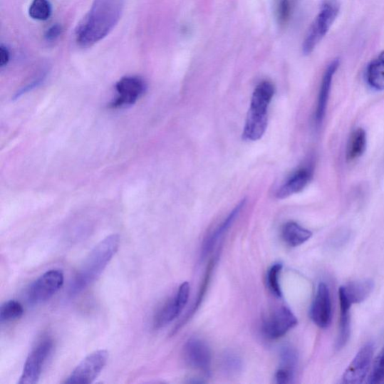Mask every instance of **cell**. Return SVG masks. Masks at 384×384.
<instances>
[{
	"label": "cell",
	"mask_w": 384,
	"mask_h": 384,
	"mask_svg": "<svg viewBox=\"0 0 384 384\" xmlns=\"http://www.w3.org/2000/svg\"><path fill=\"white\" fill-rule=\"evenodd\" d=\"M10 60V53L9 49L1 46L0 47V66L4 67L8 64Z\"/></svg>",
	"instance_id": "obj_33"
},
{
	"label": "cell",
	"mask_w": 384,
	"mask_h": 384,
	"mask_svg": "<svg viewBox=\"0 0 384 384\" xmlns=\"http://www.w3.org/2000/svg\"><path fill=\"white\" fill-rule=\"evenodd\" d=\"M190 294V284L188 281H185L180 286L176 296L169 301L155 316L153 325L155 329L162 328L181 314L188 303Z\"/></svg>",
	"instance_id": "obj_9"
},
{
	"label": "cell",
	"mask_w": 384,
	"mask_h": 384,
	"mask_svg": "<svg viewBox=\"0 0 384 384\" xmlns=\"http://www.w3.org/2000/svg\"><path fill=\"white\" fill-rule=\"evenodd\" d=\"M62 31H63L61 26L58 24L53 25L51 28H49V29L46 32V38L48 41H54L60 37L62 33Z\"/></svg>",
	"instance_id": "obj_32"
},
{
	"label": "cell",
	"mask_w": 384,
	"mask_h": 384,
	"mask_svg": "<svg viewBox=\"0 0 384 384\" xmlns=\"http://www.w3.org/2000/svg\"><path fill=\"white\" fill-rule=\"evenodd\" d=\"M339 66V61H333L327 66L321 81L316 111V123L321 125L324 119L335 73Z\"/></svg>",
	"instance_id": "obj_14"
},
{
	"label": "cell",
	"mask_w": 384,
	"mask_h": 384,
	"mask_svg": "<svg viewBox=\"0 0 384 384\" xmlns=\"http://www.w3.org/2000/svg\"><path fill=\"white\" fill-rule=\"evenodd\" d=\"M374 346L367 343L362 347L348 365L341 379L345 384H360L364 382L373 359Z\"/></svg>",
	"instance_id": "obj_10"
},
{
	"label": "cell",
	"mask_w": 384,
	"mask_h": 384,
	"mask_svg": "<svg viewBox=\"0 0 384 384\" xmlns=\"http://www.w3.org/2000/svg\"><path fill=\"white\" fill-rule=\"evenodd\" d=\"M366 145L365 131L362 128H359L353 131L350 137L346 152L348 161H354L361 157L366 150Z\"/></svg>",
	"instance_id": "obj_21"
},
{
	"label": "cell",
	"mask_w": 384,
	"mask_h": 384,
	"mask_svg": "<svg viewBox=\"0 0 384 384\" xmlns=\"http://www.w3.org/2000/svg\"><path fill=\"white\" fill-rule=\"evenodd\" d=\"M281 269L282 264L281 263L275 264L269 269L266 278L269 290L277 298L282 297V291L279 283Z\"/></svg>",
	"instance_id": "obj_26"
},
{
	"label": "cell",
	"mask_w": 384,
	"mask_h": 384,
	"mask_svg": "<svg viewBox=\"0 0 384 384\" xmlns=\"http://www.w3.org/2000/svg\"><path fill=\"white\" fill-rule=\"evenodd\" d=\"M340 9L338 0H324L318 16L312 23L303 41V51L306 55L315 50L336 21Z\"/></svg>",
	"instance_id": "obj_3"
},
{
	"label": "cell",
	"mask_w": 384,
	"mask_h": 384,
	"mask_svg": "<svg viewBox=\"0 0 384 384\" xmlns=\"http://www.w3.org/2000/svg\"><path fill=\"white\" fill-rule=\"evenodd\" d=\"M118 97L110 105L112 108H120L130 106L144 95L146 84L138 77L128 76L120 79L116 84Z\"/></svg>",
	"instance_id": "obj_12"
},
{
	"label": "cell",
	"mask_w": 384,
	"mask_h": 384,
	"mask_svg": "<svg viewBox=\"0 0 384 384\" xmlns=\"http://www.w3.org/2000/svg\"><path fill=\"white\" fill-rule=\"evenodd\" d=\"M53 346L51 338L41 340L32 350L26 360L19 384L37 383L42 372V368L49 357Z\"/></svg>",
	"instance_id": "obj_6"
},
{
	"label": "cell",
	"mask_w": 384,
	"mask_h": 384,
	"mask_svg": "<svg viewBox=\"0 0 384 384\" xmlns=\"http://www.w3.org/2000/svg\"><path fill=\"white\" fill-rule=\"evenodd\" d=\"M217 258L216 257L214 259H212L209 261L208 267L207 269V271L204 276L203 283L202 284L200 290H199V292L197 294L195 303L194 306H192V308H191L190 311L188 313L186 318H185L182 321V322L180 324H178V326L176 327L175 332H177L181 328V327L185 325V323H187L188 321L194 315V313H196L199 307L201 306L202 301L206 296V293L208 289V287H209L212 271L213 270H214V268L217 264Z\"/></svg>",
	"instance_id": "obj_22"
},
{
	"label": "cell",
	"mask_w": 384,
	"mask_h": 384,
	"mask_svg": "<svg viewBox=\"0 0 384 384\" xmlns=\"http://www.w3.org/2000/svg\"><path fill=\"white\" fill-rule=\"evenodd\" d=\"M294 372L290 370L280 368L276 373V382L279 384H289L293 382Z\"/></svg>",
	"instance_id": "obj_31"
},
{
	"label": "cell",
	"mask_w": 384,
	"mask_h": 384,
	"mask_svg": "<svg viewBox=\"0 0 384 384\" xmlns=\"http://www.w3.org/2000/svg\"><path fill=\"white\" fill-rule=\"evenodd\" d=\"M375 287L371 279L351 281L341 286L338 294L343 295L352 305L358 304L366 300Z\"/></svg>",
	"instance_id": "obj_15"
},
{
	"label": "cell",
	"mask_w": 384,
	"mask_h": 384,
	"mask_svg": "<svg viewBox=\"0 0 384 384\" xmlns=\"http://www.w3.org/2000/svg\"><path fill=\"white\" fill-rule=\"evenodd\" d=\"M120 246V237L112 234L102 240L89 254L70 284L69 294L75 296L86 290L103 273Z\"/></svg>",
	"instance_id": "obj_2"
},
{
	"label": "cell",
	"mask_w": 384,
	"mask_h": 384,
	"mask_svg": "<svg viewBox=\"0 0 384 384\" xmlns=\"http://www.w3.org/2000/svg\"><path fill=\"white\" fill-rule=\"evenodd\" d=\"M298 324L292 311L281 306L275 309L264 320L262 331L269 339H277L286 335Z\"/></svg>",
	"instance_id": "obj_7"
},
{
	"label": "cell",
	"mask_w": 384,
	"mask_h": 384,
	"mask_svg": "<svg viewBox=\"0 0 384 384\" xmlns=\"http://www.w3.org/2000/svg\"><path fill=\"white\" fill-rule=\"evenodd\" d=\"M281 367L294 372L298 363L296 351L291 346H284L280 351Z\"/></svg>",
	"instance_id": "obj_27"
},
{
	"label": "cell",
	"mask_w": 384,
	"mask_h": 384,
	"mask_svg": "<svg viewBox=\"0 0 384 384\" xmlns=\"http://www.w3.org/2000/svg\"><path fill=\"white\" fill-rule=\"evenodd\" d=\"M368 383L373 384L384 383V347L375 362L373 371L368 378Z\"/></svg>",
	"instance_id": "obj_28"
},
{
	"label": "cell",
	"mask_w": 384,
	"mask_h": 384,
	"mask_svg": "<svg viewBox=\"0 0 384 384\" xmlns=\"http://www.w3.org/2000/svg\"><path fill=\"white\" fill-rule=\"evenodd\" d=\"M24 307L16 301H9L0 308V322H11L21 318L24 315Z\"/></svg>",
	"instance_id": "obj_23"
},
{
	"label": "cell",
	"mask_w": 384,
	"mask_h": 384,
	"mask_svg": "<svg viewBox=\"0 0 384 384\" xmlns=\"http://www.w3.org/2000/svg\"><path fill=\"white\" fill-rule=\"evenodd\" d=\"M310 317L320 328L326 329L332 322L333 311L331 293L325 283H320L313 301Z\"/></svg>",
	"instance_id": "obj_13"
},
{
	"label": "cell",
	"mask_w": 384,
	"mask_h": 384,
	"mask_svg": "<svg viewBox=\"0 0 384 384\" xmlns=\"http://www.w3.org/2000/svg\"><path fill=\"white\" fill-rule=\"evenodd\" d=\"M291 0H278L276 14L280 24L284 25L288 23L291 14Z\"/></svg>",
	"instance_id": "obj_29"
},
{
	"label": "cell",
	"mask_w": 384,
	"mask_h": 384,
	"mask_svg": "<svg viewBox=\"0 0 384 384\" xmlns=\"http://www.w3.org/2000/svg\"><path fill=\"white\" fill-rule=\"evenodd\" d=\"M184 358L194 369L207 376L211 373L212 352L208 345L202 339H190L183 349Z\"/></svg>",
	"instance_id": "obj_11"
},
{
	"label": "cell",
	"mask_w": 384,
	"mask_h": 384,
	"mask_svg": "<svg viewBox=\"0 0 384 384\" xmlns=\"http://www.w3.org/2000/svg\"><path fill=\"white\" fill-rule=\"evenodd\" d=\"M51 6L48 0H33L30 9V16L36 21H46L51 15Z\"/></svg>",
	"instance_id": "obj_25"
},
{
	"label": "cell",
	"mask_w": 384,
	"mask_h": 384,
	"mask_svg": "<svg viewBox=\"0 0 384 384\" xmlns=\"http://www.w3.org/2000/svg\"><path fill=\"white\" fill-rule=\"evenodd\" d=\"M246 200L242 201L230 213L224 222L218 226L217 229L212 232L204 241L202 247V258L212 251V248L218 243V241L224 236L239 215V212L245 206Z\"/></svg>",
	"instance_id": "obj_17"
},
{
	"label": "cell",
	"mask_w": 384,
	"mask_h": 384,
	"mask_svg": "<svg viewBox=\"0 0 384 384\" xmlns=\"http://www.w3.org/2000/svg\"><path fill=\"white\" fill-rule=\"evenodd\" d=\"M313 170L310 167H304L296 172L284 182L278 190L276 197L284 199L303 191L312 177Z\"/></svg>",
	"instance_id": "obj_16"
},
{
	"label": "cell",
	"mask_w": 384,
	"mask_h": 384,
	"mask_svg": "<svg viewBox=\"0 0 384 384\" xmlns=\"http://www.w3.org/2000/svg\"><path fill=\"white\" fill-rule=\"evenodd\" d=\"M64 275L60 269H51L36 279L27 293L28 301L38 305L50 300L63 287Z\"/></svg>",
	"instance_id": "obj_4"
},
{
	"label": "cell",
	"mask_w": 384,
	"mask_h": 384,
	"mask_svg": "<svg viewBox=\"0 0 384 384\" xmlns=\"http://www.w3.org/2000/svg\"><path fill=\"white\" fill-rule=\"evenodd\" d=\"M221 366L224 373L233 375L241 371L243 362L236 353L227 351L223 355Z\"/></svg>",
	"instance_id": "obj_24"
},
{
	"label": "cell",
	"mask_w": 384,
	"mask_h": 384,
	"mask_svg": "<svg viewBox=\"0 0 384 384\" xmlns=\"http://www.w3.org/2000/svg\"><path fill=\"white\" fill-rule=\"evenodd\" d=\"M365 76L370 87L378 91L384 90V51L368 64Z\"/></svg>",
	"instance_id": "obj_20"
},
{
	"label": "cell",
	"mask_w": 384,
	"mask_h": 384,
	"mask_svg": "<svg viewBox=\"0 0 384 384\" xmlns=\"http://www.w3.org/2000/svg\"><path fill=\"white\" fill-rule=\"evenodd\" d=\"M269 103L251 99L243 137L246 140L256 141L264 135L268 124V108Z\"/></svg>",
	"instance_id": "obj_8"
},
{
	"label": "cell",
	"mask_w": 384,
	"mask_h": 384,
	"mask_svg": "<svg viewBox=\"0 0 384 384\" xmlns=\"http://www.w3.org/2000/svg\"><path fill=\"white\" fill-rule=\"evenodd\" d=\"M45 79H46V74H42L40 76H38L36 79L33 80L31 83L26 84L25 87L22 88L15 94V95H14L13 97L14 100H17V99L21 98L24 94L31 92L35 88L40 86V85L42 83H43Z\"/></svg>",
	"instance_id": "obj_30"
},
{
	"label": "cell",
	"mask_w": 384,
	"mask_h": 384,
	"mask_svg": "<svg viewBox=\"0 0 384 384\" xmlns=\"http://www.w3.org/2000/svg\"><path fill=\"white\" fill-rule=\"evenodd\" d=\"M281 236L286 244L296 247L305 244L312 237V233L296 222H289L283 226Z\"/></svg>",
	"instance_id": "obj_19"
},
{
	"label": "cell",
	"mask_w": 384,
	"mask_h": 384,
	"mask_svg": "<svg viewBox=\"0 0 384 384\" xmlns=\"http://www.w3.org/2000/svg\"><path fill=\"white\" fill-rule=\"evenodd\" d=\"M123 8V0H95L78 26L77 43L82 48H89L105 38L118 25Z\"/></svg>",
	"instance_id": "obj_1"
},
{
	"label": "cell",
	"mask_w": 384,
	"mask_h": 384,
	"mask_svg": "<svg viewBox=\"0 0 384 384\" xmlns=\"http://www.w3.org/2000/svg\"><path fill=\"white\" fill-rule=\"evenodd\" d=\"M340 323L339 333L336 341L337 350L343 349L348 343L351 336V308L352 304L340 294Z\"/></svg>",
	"instance_id": "obj_18"
},
{
	"label": "cell",
	"mask_w": 384,
	"mask_h": 384,
	"mask_svg": "<svg viewBox=\"0 0 384 384\" xmlns=\"http://www.w3.org/2000/svg\"><path fill=\"white\" fill-rule=\"evenodd\" d=\"M109 358L105 350H98L88 356L75 368L65 383L89 384L102 373Z\"/></svg>",
	"instance_id": "obj_5"
}]
</instances>
